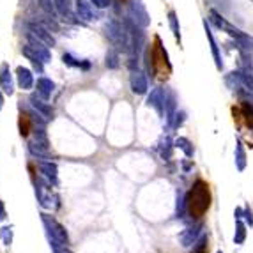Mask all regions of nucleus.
<instances>
[{
    "mask_svg": "<svg viewBox=\"0 0 253 253\" xmlns=\"http://www.w3.org/2000/svg\"><path fill=\"white\" fill-rule=\"evenodd\" d=\"M105 30H107V37L112 41V44H115L117 48L122 50V52H131V39H129V32H127L126 27H122L119 21L112 19L107 23Z\"/></svg>",
    "mask_w": 253,
    "mask_h": 253,
    "instance_id": "f03ea898",
    "label": "nucleus"
},
{
    "mask_svg": "<svg viewBox=\"0 0 253 253\" xmlns=\"http://www.w3.org/2000/svg\"><path fill=\"white\" fill-rule=\"evenodd\" d=\"M207 241H209L207 234H202L199 241L193 244V252L191 253H207Z\"/></svg>",
    "mask_w": 253,
    "mask_h": 253,
    "instance_id": "c85d7f7f",
    "label": "nucleus"
},
{
    "mask_svg": "<svg viewBox=\"0 0 253 253\" xmlns=\"http://www.w3.org/2000/svg\"><path fill=\"white\" fill-rule=\"evenodd\" d=\"M204 29H205V36L209 39V44H211V52H213V57H214V64H216V69L221 71L223 69V60H221V52H219V46L216 43V39L213 36V30H211L209 23H207V19H204Z\"/></svg>",
    "mask_w": 253,
    "mask_h": 253,
    "instance_id": "4468645a",
    "label": "nucleus"
},
{
    "mask_svg": "<svg viewBox=\"0 0 253 253\" xmlns=\"http://www.w3.org/2000/svg\"><path fill=\"white\" fill-rule=\"evenodd\" d=\"M165 97H166V90L161 87H156L151 92V96L147 97V105L154 108L161 117L165 115Z\"/></svg>",
    "mask_w": 253,
    "mask_h": 253,
    "instance_id": "9d476101",
    "label": "nucleus"
},
{
    "mask_svg": "<svg viewBox=\"0 0 253 253\" xmlns=\"http://www.w3.org/2000/svg\"><path fill=\"white\" fill-rule=\"evenodd\" d=\"M202 229H204V225H202V223H195L193 227H188V229H184L182 232L179 234L181 244H182V246H186V248L193 246V244L200 239V235H202Z\"/></svg>",
    "mask_w": 253,
    "mask_h": 253,
    "instance_id": "6e6552de",
    "label": "nucleus"
},
{
    "mask_svg": "<svg viewBox=\"0 0 253 253\" xmlns=\"http://www.w3.org/2000/svg\"><path fill=\"white\" fill-rule=\"evenodd\" d=\"M209 19L213 21L218 29H225V25H227V21H225V18L221 15H219L218 11H214V9H211L209 11Z\"/></svg>",
    "mask_w": 253,
    "mask_h": 253,
    "instance_id": "7c9ffc66",
    "label": "nucleus"
},
{
    "mask_svg": "<svg viewBox=\"0 0 253 253\" xmlns=\"http://www.w3.org/2000/svg\"><path fill=\"white\" fill-rule=\"evenodd\" d=\"M129 18L142 29H147L151 25V16L142 0H129Z\"/></svg>",
    "mask_w": 253,
    "mask_h": 253,
    "instance_id": "39448f33",
    "label": "nucleus"
},
{
    "mask_svg": "<svg viewBox=\"0 0 253 253\" xmlns=\"http://www.w3.org/2000/svg\"><path fill=\"white\" fill-rule=\"evenodd\" d=\"M16 76H18V85L23 90H30L32 85H34V76H32V71L29 68H23V66H19L16 69Z\"/></svg>",
    "mask_w": 253,
    "mask_h": 253,
    "instance_id": "a211bd4d",
    "label": "nucleus"
},
{
    "mask_svg": "<svg viewBox=\"0 0 253 253\" xmlns=\"http://www.w3.org/2000/svg\"><path fill=\"white\" fill-rule=\"evenodd\" d=\"M41 221L44 225L46 235H48L50 244L57 243V244H69V235L68 230L64 229V225H60L55 218L48 216V214H41Z\"/></svg>",
    "mask_w": 253,
    "mask_h": 253,
    "instance_id": "7ed1b4c3",
    "label": "nucleus"
},
{
    "mask_svg": "<svg viewBox=\"0 0 253 253\" xmlns=\"http://www.w3.org/2000/svg\"><path fill=\"white\" fill-rule=\"evenodd\" d=\"M239 82H241V89H244L248 94H253V74L250 73V69H243L237 71Z\"/></svg>",
    "mask_w": 253,
    "mask_h": 253,
    "instance_id": "5701e85b",
    "label": "nucleus"
},
{
    "mask_svg": "<svg viewBox=\"0 0 253 253\" xmlns=\"http://www.w3.org/2000/svg\"><path fill=\"white\" fill-rule=\"evenodd\" d=\"M94 5H96L97 9H107V7H110V2L112 0H90Z\"/></svg>",
    "mask_w": 253,
    "mask_h": 253,
    "instance_id": "c9c22d12",
    "label": "nucleus"
},
{
    "mask_svg": "<svg viewBox=\"0 0 253 253\" xmlns=\"http://www.w3.org/2000/svg\"><path fill=\"white\" fill-rule=\"evenodd\" d=\"M0 239L5 246H11L13 244V227H2L0 229Z\"/></svg>",
    "mask_w": 253,
    "mask_h": 253,
    "instance_id": "c756f323",
    "label": "nucleus"
},
{
    "mask_svg": "<svg viewBox=\"0 0 253 253\" xmlns=\"http://www.w3.org/2000/svg\"><path fill=\"white\" fill-rule=\"evenodd\" d=\"M129 85H131V90L136 96H144L149 90V82H147L145 74L138 71V69H133L131 76H129Z\"/></svg>",
    "mask_w": 253,
    "mask_h": 253,
    "instance_id": "1a4fd4ad",
    "label": "nucleus"
},
{
    "mask_svg": "<svg viewBox=\"0 0 253 253\" xmlns=\"http://www.w3.org/2000/svg\"><path fill=\"white\" fill-rule=\"evenodd\" d=\"M0 89L7 96H13V92H15V82H13V74H11L7 64L0 66Z\"/></svg>",
    "mask_w": 253,
    "mask_h": 253,
    "instance_id": "dca6fc26",
    "label": "nucleus"
},
{
    "mask_svg": "<svg viewBox=\"0 0 253 253\" xmlns=\"http://www.w3.org/2000/svg\"><path fill=\"white\" fill-rule=\"evenodd\" d=\"M29 149L32 154L36 156H46L50 151V144H48V136H46V131L43 127H37L34 131V138L30 140Z\"/></svg>",
    "mask_w": 253,
    "mask_h": 253,
    "instance_id": "423d86ee",
    "label": "nucleus"
},
{
    "mask_svg": "<svg viewBox=\"0 0 253 253\" xmlns=\"http://www.w3.org/2000/svg\"><path fill=\"white\" fill-rule=\"evenodd\" d=\"M21 54H23L25 57L29 58L30 62L34 64L36 68H37V71H41V69H43V64H44V62L41 60V57H39V55L36 54L34 50L30 48V46H23V48H21Z\"/></svg>",
    "mask_w": 253,
    "mask_h": 253,
    "instance_id": "a878e982",
    "label": "nucleus"
},
{
    "mask_svg": "<svg viewBox=\"0 0 253 253\" xmlns=\"http://www.w3.org/2000/svg\"><path fill=\"white\" fill-rule=\"evenodd\" d=\"M76 16L82 18L83 21H90L92 19V9L85 0H76Z\"/></svg>",
    "mask_w": 253,
    "mask_h": 253,
    "instance_id": "b1692460",
    "label": "nucleus"
},
{
    "mask_svg": "<svg viewBox=\"0 0 253 253\" xmlns=\"http://www.w3.org/2000/svg\"><path fill=\"white\" fill-rule=\"evenodd\" d=\"M186 121V113L184 112H177V115H175V121H174V126L172 127H181L182 124H184Z\"/></svg>",
    "mask_w": 253,
    "mask_h": 253,
    "instance_id": "f704fd0d",
    "label": "nucleus"
},
{
    "mask_svg": "<svg viewBox=\"0 0 253 253\" xmlns=\"http://www.w3.org/2000/svg\"><path fill=\"white\" fill-rule=\"evenodd\" d=\"M243 219H244V223L248 225V227H253V213H252V209H250L248 205H244V209H243Z\"/></svg>",
    "mask_w": 253,
    "mask_h": 253,
    "instance_id": "473e14b6",
    "label": "nucleus"
},
{
    "mask_svg": "<svg viewBox=\"0 0 253 253\" xmlns=\"http://www.w3.org/2000/svg\"><path fill=\"white\" fill-rule=\"evenodd\" d=\"M234 165L237 168V172L246 170V165H248V156H246V149H244V144L241 138L235 140V151H234Z\"/></svg>",
    "mask_w": 253,
    "mask_h": 253,
    "instance_id": "2eb2a0df",
    "label": "nucleus"
},
{
    "mask_svg": "<svg viewBox=\"0 0 253 253\" xmlns=\"http://www.w3.org/2000/svg\"><path fill=\"white\" fill-rule=\"evenodd\" d=\"M168 23H170V29L174 32V36L177 39H181V27H179V18L175 15V11H168Z\"/></svg>",
    "mask_w": 253,
    "mask_h": 253,
    "instance_id": "bb28decb",
    "label": "nucleus"
},
{
    "mask_svg": "<svg viewBox=\"0 0 253 253\" xmlns=\"http://www.w3.org/2000/svg\"><path fill=\"white\" fill-rule=\"evenodd\" d=\"M52 246V250H54V253H73L71 250H69L68 244H57V243H52L50 244Z\"/></svg>",
    "mask_w": 253,
    "mask_h": 253,
    "instance_id": "72a5a7b5",
    "label": "nucleus"
},
{
    "mask_svg": "<svg viewBox=\"0 0 253 253\" xmlns=\"http://www.w3.org/2000/svg\"><path fill=\"white\" fill-rule=\"evenodd\" d=\"M30 105H32V108L37 110L39 113H43L44 119H48L50 121V119L54 117V110H52V107L46 105V99H43L41 96L37 97V94H32V96H30Z\"/></svg>",
    "mask_w": 253,
    "mask_h": 253,
    "instance_id": "f3484780",
    "label": "nucleus"
},
{
    "mask_svg": "<svg viewBox=\"0 0 253 253\" xmlns=\"http://www.w3.org/2000/svg\"><path fill=\"white\" fill-rule=\"evenodd\" d=\"M177 96H175L174 90H166L165 97V119L168 122V126H174L175 115H177Z\"/></svg>",
    "mask_w": 253,
    "mask_h": 253,
    "instance_id": "f8f14e48",
    "label": "nucleus"
},
{
    "mask_svg": "<svg viewBox=\"0 0 253 253\" xmlns=\"http://www.w3.org/2000/svg\"><path fill=\"white\" fill-rule=\"evenodd\" d=\"M27 32L34 34L36 37L41 39V41H43V43H46L48 46H54V44H55L54 36L50 34V30L46 29V27H43L41 23H36V21H29V23H27Z\"/></svg>",
    "mask_w": 253,
    "mask_h": 253,
    "instance_id": "9b49d317",
    "label": "nucleus"
},
{
    "mask_svg": "<svg viewBox=\"0 0 253 253\" xmlns=\"http://www.w3.org/2000/svg\"><path fill=\"white\" fill-rule=\"evenodd\" d=\"M5 218H7V213H5V205H4V202L0 200V221H4Z\"/></svg>",
    "mask_w": 253,
    "mask_h": 253,
    "instance_id": "e433bc0d",
    "label": "nucleus"
},
{
    "mask_svg": "<svg viewBox=\"0 0 253 253\" xmlns=\"http://www.w3.org/2000/svg\"><path fill=\"white\" fill-rule=\"evenodd\" d=\"M174 145L177 147V149H181V151L184 152L186 158H193L195 156V147L193 144H191L186 136H179V138H175L174 140Z\"/></svg>",
    "mask_w": 253,
    "mask_h": 253,
    "instance_id": "4be33fe9",
    "label": "nucleus"
},
{
    "mask_svg": "<svg viewBox=\"0 0 253 253\" xmlns=\"http://www.w3.org/2000/svg\"><path fill=\"white\" fill-rule=\"evenodd\" d=\"M27 41H29V46L32 50H34L36 54L41 57V60H43L44 64L46 62H52V52H50L48 44L43 43L41 39H37L34 34H30V32H27Z\"/></svg>",
    "mask_w": 253,
    "mask_h": 253,
    "instance_id": "0eeeda50",
    "label": "nucleus"
},
{
    "mask_svg": "<svg viewBox=\"0 0 253 253\" xmlns=\"http://www.w3.org/2000/svg\"><path fill=\"white\" fill-rule=\"evenodd\" d=\"M54 2L58 15H62L64 18L68 19H73V9H71V2L69 0H54Z\"/></svg>",
    "mask_w": 253,
    "mask_h": 253,
    "instance_id": "393cba45",
    "label": "nucleus"
},
{
    "mask_svg": "<svg viewBox=\"0 0 253 253\" xmlns=\"http://www.w3.org/2000/svg\"><path fill=\"white\" fill-rule=\"evenodd\" d=\"M39 4H41V7H43L44 11H46V13H48V15H52L54 16L55 15V2L54 0H39Z\"/></svg>",
    "mask_w": 253,
    "mask_h": 253,
    "instance_id": "2f4dec72",
    "label": "nucleus"
},
{
    "mask_svg": "<svg viewBox=\"0 0 253 253\" xmlns=\"http://www.w3.org/2000/svg\"><path fill=\"white\" fill-rule=\"evenodd\" d=\"M39 172L43 175L46 182L52 186H57L58 184V170H57V165L52 163V161H41L39 163Z\"/></svg>",
    "mask_w": 253,
    "mask_h": 253,
    "instance_id": "ddd939ff",
    "label": "nucleus"
},
{
    "mask_svg": "<svg viewBox=\"0 0 253 253\" xmlns=\"http://www.w3.org/2000/svg\"><path fill=\"white\" fill-rule=\"evenodd\" d=\"M52 184H44V182H36V197L37 202L43 209L48 211H57L60 207V197L55 193L52 188Z\"/></svg>",
    "mask_w": 253,
    "mask_h": 253,
    "instance_id": "20e7f679",
    "label": "nucleus"
},
{
    "mask_svg": "<svg viewBox=\"0 0 253 253\" xmlns=\"http://www.w3.org/2000/svg\"><path fill=\"white\" fill-rule=\"evenodd\" d=\"M174 142L170 140V136L165 135L161 136L160 144H158V152H160V156L163 158L165 161H168L172 158V151H174Z\"/></svg>",
    "mask_w": 253,
    "mask_h": 253,
    "instance_id": "412c9836",
    "label": "nucleus"
},
{
    "mask_svg": "<svg viewBox=\"0 0 253 253\" xmlns=\"http://www.w3.org/2000/svg\"><path fill=\"white\" fill-rule=\"evenodd\" d=\"M105 64H107L108 69H117L119 66H121V62H119V54H117L115 50H110V52H108Z\"/></svg>",
    "mask_w": 253,
    "mask_h": 253,
    "instance_id": "cd10ccee",
    "label": "nucleus"
},
{
    "mask_svg": "<svg viewBox=\"0 0 253 253\" xmlns=\"http://www.w3.org/2000/svg\"><path fill=\"white\" fill-rule=\"evenodd\" d=\"M216 253H223V252H221V250H218V252H216Z\"/></svg>",
    "mask_w": 253,
    "mask_h": 253,
    "instance_id": "58836bf2",
    "label": "nucleus"
},
{
    "mask_svg": "<svg viewBox=\"0 0 253 253\" xmlns=\"http://www.w3.org/2000/svg\"><path fill=\"white\" fill-rule=\"evenodd\" d=\"M248 225L244 223L243 218H235V230H234V244L237 246H243L246 243V237H248Z\"/></svg>",
    "mask_w": 253,
    "mask_h": 253,
    "instance_id": "6ab92c4d",
    "label": "nucleus"
},
{
    "mask_svg": "<svg viewBox=\"0 0 253 253\" xmlns=\"http://www.w3.org/2000/svg\"><path fill=\"white\" fill-rule=\"evenodd\" d=\"M186 213L191 219L204 218L211 207V190L209 184L202 179H197L188 193H184Z\"/></svg>",
    "mask_w": 253,
    "mask_h": 253,
    "instance_id": "f257e3e1",
    "label": "nucleus"
},
{
    "mask_svg": "<svg viewBox=\"0 0 253 253\" xmlns=\"http://www.w3.org/2000/svg\"><path fill=\"white\" fill-rule=\"evenodd\" d=\"M55 90V83L50 80V78H39L37 80V94L43 99H46L48 101L50 97H52V94H54Z\"/></svg>",
    "mask_w": 253,
    "mask_h": 253,
    "instance_id": "aec40b11",
    "label": "nucleus"
},
{
    "mask_svg": "<svg viewBox=\"0 0 253 253\" xmlns=\"http://www.w3.org/2000/svg\"><path fill=\"white\" fill-rule=\"evenodd\" d=\"M2 107H4V96L0 94V110H2Z\"/></svg>",
    "mask_w": 253,
    "mask_h": 253,
    "instance_id": "4c0bfd02",
    "label": "nucleus"
}]
</instances>
